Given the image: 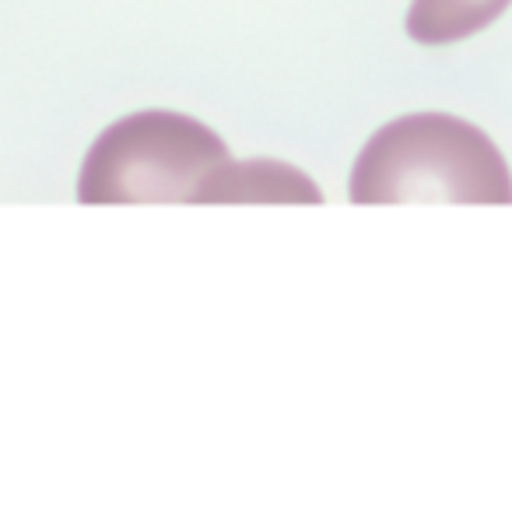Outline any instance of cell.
Wrapping results in <instances>:
<instances>
[{
    "mask_svg": "<svg viewBox=\"0 0 512 505\" xmlns=\"http://www.w3.org/2000/svg\"><path fill=\"white\" fill-rule=\"evenodd\" d=\"M81 204H242L295 200L320 204L323 193L299 169L271 158L235 162L228 144L200 120L169 109L130 113L88 148L78 179Z\"/></svg>",
    "mask_w": 512,
    "mask_h": 505,
    "instance_id": "cell-1",
    "label": "cell"
},
{
    "mask_svg": "<svg viewBox=\"0 0 512 505\" xmlns=\"http://www.w3.org/2000/svg\"><path fill=\"white\" fill-rule=\"evenodd\" d=\"M348 193L355 204H512V176L481 127L449 113H411L369 137Z\"/></svg>",
    "mask_w": 512,
    "mask_h": 505,
    "instance_id": "cell-2",
    "label": "cell"
},
{
    "mask_svg": "<svg viewBox=\"0 0 512 505\" xmlns=\"http://www.w3.org/2000/svg\"><path fill=\"white\" fill-rule=\"evenodd\" d=\"M509 4L512 0H411L407 36L421 46H453L488 29Z\"/></svg>",
    "mask_w": 512,
    "mask_h": 505,
    "instance_id": "cell-3",
    "label": "cell"
}]
</instances>
